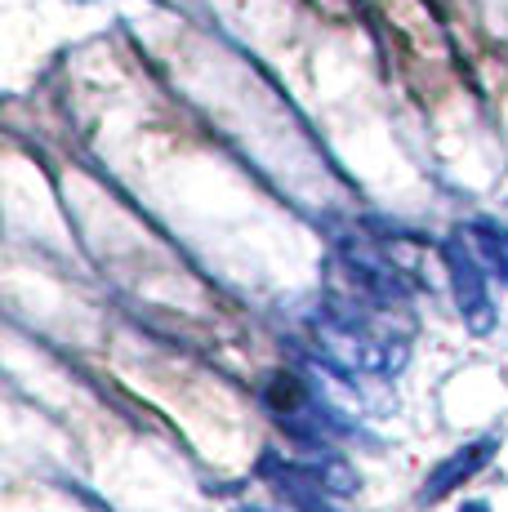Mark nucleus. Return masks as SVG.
I'll return each instance as SVG.
<instances>
[{
  "label": "nucleus",
  "mask_w": 508,
  "mask_h": 512,
  "mask_svg": "<svg viewBox=\"0 0 508 512\" xmlns=\"http://www.w3.org/2000/svg\"><path fill=\"white\" fill-rule=\"evenodd\" d=\"M455 241L464 245L468 254H473L477 263H482L491 277L508 281V228H500V223H464V228H455Z\"/></svg>",
  "instance_id": "7ed1b4c3"
},
{
  "label": "nucleus",
  "mask_w": 508,
  "mask_h": 512,
  "mask_svg": "<svg viewBox=\"0 0 508 512\" xmlns=\"http://www.w3.org/2000/svg\"><path fill=\"white\" fill-rule=\"evenodd\" d=\"M495 459V437H482V441H468V446L451 450V455L442 459L433 472L424 477V490H419V504H437V499H446L455 486H464V481H473L477 472Z\"/></svg>",
  "instance_id": "f03ea898"
},
{
  "label": "nucleus",
  "mask_w": 508,
  "mask_h": 512,
  "mask_svg": "<svg viewBox=\"0 0 508 512\" xmlns=\"http://www.w3.org/2000/svg\"><path fill=\"white\" fill-rule=\"evenodd\" d=\"M442 263H446V277H451V294H455V308H459L464 330L491 334L495 321H500V308H495V294H491L495 277L455 241V236L442 245Z\"/></svg>",
  "instance_id": "f257e3e1"
}]
</instances>
